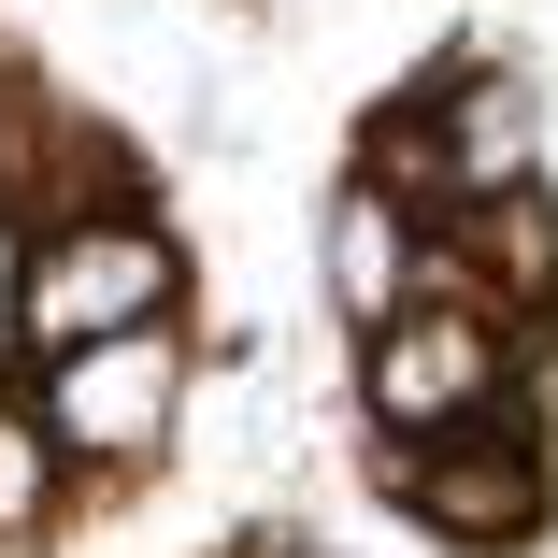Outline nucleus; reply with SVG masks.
Instances as JSON below:
<instances>
[{
    "mask_svg": "<svg viewBox=\"0 0 558 558\" xmlns=\"http://www.w3.org/2000/svg\"><path fill=\"white\" fill-rule=\"evenodd\" d=\"M373 487L429 544H459V558H530L544 515H558V459H544L530 387L487 401V415H459V429H429V444H373Z\"/></svg>",
    "mask_w": 558,
    "mask_h": 558,
    "instance_id": "nucleus-3",
    "label": "nucleus"
},
{
    "mask_svg": "<svg viewBox=\"0 0 558 558\" xmlns=\"http://www.w3.org/2000/svg\"><path fill=\"white\" fill-rule=\"evenodd\" d=\"M58 515H72V473H58L44 415L15 401V373H0V558H15V544H44Z\"/></svg>",
    "mask_w": 558,
    "mask_h": 558,
    "instance_id": "nucleus-6",
    "label": "nucleus"
},
{
    "mask_svg": "<svg viewBox=\"0 0 558 558\" xmlns=\"http://www.w3.org/2000/svg\"><path fill=\"white\" fill-rule=\"evenodd\" d=\"M315 301L344 315V344H359V329H387V315L415 301V215H401L359 158L329 172V201H315Z\"/></svg>",
    "mask_w": 558,
    "mask_h": 558,
    "instance_id": "nucleus-5",
    "label": "nucleus"
},
{
    "mask_svg": "<svg viewBox=\"0 0 558 558\" xmlns=\"http://www.w3.org/2000/svg\"><path fill=\"white\" fill-rule=\"evenodd\" d=\"M201 301L186 230L144 215H44V230L0 244V344L15 359H72V344H116V329H158Z\"/></svg>",
    "mask_w": 558,
    "mask_h": 558,
    "instance_id": "nucleus-1",
    "label": "nucleus"
},
{
    "mask_svg": "<svg viewBox=\"0 0 558 558\" xmlns=\"http://www.w3.org/2000/svg\"><path fill=\"white\" fill-rule=\"evenodd\" d=\"M530 373L544 359L501 315H473V301H401L387 329H359V415H373V444H429V429L515 401Z\"/></svg>",
    "mask_w": 558,
    "mask_h": 558,
    "instance_id": "nucleus-4",
    "label": "nucleus"
},
{
    "mask_svg": "<svg viewBox=\"0 0 558 558\" xmlns=\"http://www.w3.org/2000/svg\"><path fill=\"white\" fill-rule=\"evenodd\" d=\"M230 558H344V544H315V530H287V515H272V530H244Z\"/></svg>",
    "mask_w": 558,
    "mask_h": 558,
    "instance_id": "nucleus-7",
    "label": "nucleus"
},
{
    "mask_svg": "<svg viewBox=\"0 0 558 558\" xmlns=\"http://www.w3.org/2000/svg\"><path fill=\"white\" fill-rule=\"evenodd\" d=\"M15 401L44 415L72 487H130L186 444L201 344H186V315H158V329H116V344H72V359H15Z\"/></svg>",
    "mask_w": 558,
    "mask_h": 558,
    "instance_id": "nucleus-2",
    "label": "nucleus"
}]
</instances>
